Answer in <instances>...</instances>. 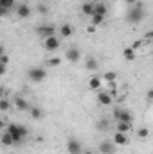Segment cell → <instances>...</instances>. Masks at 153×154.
<instances>
[{
	"label": "cell",
	"mask_w": 153,
	"mask_h": 154,
	"mask_svg": "<svg viewBox=\"0 0 153 154\" xmlns=\"http://www.w3.org/2000/svg\"><path fill=\"white\" fill-rule=\"evenodd\" d=\"M65 57H67V61L69 63H79V59H81V52L77 50L76 47H70V48H67V52H65Z\"/></svg>",
	"instance_id": "cell-12"
},
{
	"label": "cell",
	"mask_w": 153,
	"mask_h": 154,
	"mask_svg": "<svg viewBox=\"0 0 153 154\" xmlns=\"http://www.w3.org/2000/svg\"><path fill=\"white\" fill-rule=\"evenodd\" d=\"M92 13H94V2H88V0H85L83 4H81V14L83 16H92Z\"/></svg>",
	"instance_id": "cell-16"
},
{
	"label": "cell",
	"mask_w": 153,
	"mask_h": 154,
	"mask_svg": "<svg viewBox=\"0 0 153 154\" xmlns=\"http://www.w3.org/2000/svg\"><path fill=\"white\" fill-rule=\"evenodd\" d=\"M137 136L142 138V140H146V138L150 136V129H148V127H141V129L137 131Z\"/></svg>",
	"instance_id": "cell-27"
},
{
	"label": "cell",
	"mask_w": 153,
	"mask_h": 154,
	"mask_svg": "<svg viewBox=\"0 0 153 154\" xmlns=\"http://www.w3.org/2000/svg\"><path fill=\"white\" fill-rule=\"evenodd\" d=\"M144 16H146V11H144V4H141V2H137L135 5H130L128 14H126L130 23H141L144 20Z\"/></svg>",
	"instance_id": "cell-2"
},
{
	"label": "cell",
	"mask_w": 153,
	"mask_h": 154,
	"mask_svg": "<svg viewBox=\"0 0 153 154\" xmlns=\"http://www.w3.org/2000/svg\"><path fill=\"white\" fill-rule=\"evenodd\" d=\"M122 57H124L126 61H133V59H135V50H133L132 47H124V48H122Z\"/></svg>",
	"instance_id": "cell-23"
},
{
	"label": "cell",
	"mask_w": 153,
	"mask_h": 154,
	"mask_svg": "<svg viewBox=\"0 0 153 154\" xmlns=\"http://www.w3.org/2000/svg\"><path fill=\"white\" fill-rule=\"evenodd\" d=\"M101 86H103V77H101V75L94 74V75L88 79V88H90L92 91H97V90H101Z\"/></svg>",
	"instance_id": "cell-13"
},
{
	"label": "cell",
	"mask_w": 153,
	"mask_h": 154,
	"mask_svg": "<svg viewBox=\"0 0 153 154\" xmlns=\"http://www.w3.org/2000/svg\"><path fill=\"white\" fill-rule=\"evenodd\" d=\"M103 22H105V16H101V14H92V16H90V23H92L94 27L101 25Z\"/></svg>",
	"instance_id": "cell-24"
},
{
	"label": "cell",
	"mask_w": 153,
	"mask_h": 154,
	"mask_svg": "<svg viewBox=\"0 0 153 154\" xmlns=\"http://www.w3.org/2000/svg\"><path fill=\"white\" fill-rule=\"evenodd\" d=\"M29 113H31V116H33L34 120H41V118H43V109L38 108V106H31V108H29Z\"/></svg>",
	"instance_id": "cell-22"
},
{
	"label": "cell",
	"mask_w": 153,
	"mask_h": 154,
	"mask_svg": "<svg viewBox=\"0 0 153 154\" xmlns=\"http://www.w3.org/2000/svg\"><path fill=\"white\" fill-rule=\"evenodd\" d=\"M101 77H103V81H106L108 84H110V82H115V81H117V74H115V72H106L105 75H101Z\"/></svg>",
	"instance_id": "cell-26"
},
{
	"label": "cell",
	"mask_w": 153,
	"mask_h": 154,
	"mask_svg": "<svg viewBox=\"0 0 153 154\" xmlns=\"http://www.w3.org/2000/svg\"><path fill=\"white\" fill-rule=\"evenodd\" d=\"M108 13V7L103 4V2H94V13L92 14H101V16H106Z\"/></svg>",
	"instance_id": "cell-18"
},
{
	"label": "cell",
	"mask_w": 153,
	"mask_h": 154,
	"mask_svg": "<svg viewBox=\"0 0 153 154\" xmlns=\"http://www.w3.org/2000/svg\"><path fill=\"white\" fill-rule=\"evenodd\" d=\"M115 122H130V124H133V115L128 111V109H124V108H121V106H117L114 108V113H112Z\"/></svg>",
	"instance_id": "cell-3"
},
{
	"label": "cell",
	"mask_w": 153,
	"mask_h": 154,
	"mask_svg": "<svg viewBox=\"0 0 153 154\" xmlns=\"http://www.w3.org/2000/svg\"><path fill=\"white\" fill-rule=\"evenodd\" d=\"M0 143L4 145V147H11V145H15V142H13V138L5 133V131H2L0 133Z\"/></svg>",
	"instance_id": "cell-21"
},
{
	"label": "cell",
	"mask_w": 153,
	"mask_h": 154,
	"mask_svg": "<svg viewBox=\"0 0 153 154\" xmlns=\"http://www.w3.org/2000/svg\"><path fill=\"white\" fill-rule=\"evenodd\" d=\"M5 72H7V66L5 65H0V77L5 75Z\"/></svg>",
	"instance_id": "cell-34"
},
{
	"label": "cell",
	"mask_w": 153,
	"mask_h": 154,
	"mask_svg": "<svg viewBox=\"0 0 153 154\" xmlns=\"http://www.w3.org/2000/svg\"><path fill=\"white\" fill-rule=\"evenodd\" d=\"M36 34L40 38H49V36H56V27L52 23H40L36 27Z\"/></svg>",
	"instance_id": "cell-5"
},
{
	"label": "cell",
	"mask_w": 153,
	"mask_h": 154,
	"mask_svg": "<svg viewBox=\"0 0 153 154\" xmlns=\"http://www.w3.org/2000/svg\"><path fill=\"white\" fill-rule=\"evenodd\" d=\"M58 34H61V38H70L74 34V27L70 23H63V25H60Z\"/></svg>",
	"instance_id": "cell-15"
},
{
	"label": "cell",
	"mask_w": 153,
	"mask_h": 154,
	"mask_svg": "<svg viewBox=\"0 0 153 154\" xmlns=\"http://www.w3.org/2000/svg\"><path fill=\"white\" fill-rule=\"evenodd\" d=\"M5 133L13 138V142L18 145V143H22L27 136H29V129L25 127V125H22V124H7L5 125Z\"/></svg>",
	"instance_id": "cell-1"
},
{
	"label": "cell",
	"mask_w": 153,
	"mask_h": 154,
	"mask_svg": "<svg viewBox=\"0 0 153 154\" xmlns=\"http://www.w3.org/2000/svg\"><path fill=\"white\" fill-rule=\"evenodd\" d=\"M15 5H16V0H0V7H4L7 11H11Z\"/></svg>",
	"instance_id": "cell-25"
},
{
	"label": "cell",
	"mask_w": 153,
	"mask_h": 154,
	"mask_svg": "<svg viewBox=\"0 0 153 154\" xmlns=\"http://www.w3.org/2000/svg\"><path fill=\"white\" fill-rule=\"evenodd\" d=\"M67 152L69 154H81L83 152V145L77 138H69L67 140Z\"/></svg>",
	"instance_id": "cell-8"
},
{
	"label": "cell",
	"mask_w": 153,
	"mask_h": 154,
	"mask_svg": "<svg viewBox=\"0 0 153 154\" xmlns=\"http://www.w3.org/2000/svg\"><path fill=\"white\" fill-rule=\"evenodd\" d=\"M7 63H9V56H7V54L0 56V65H5V66H7Z\"/></svg>",
	"instance_id": "cell-31"
},
{
	"label": "cell",
	"mask_w": 153,
	"mask_h": 154,
	"mask_svg": "<svg viewBox=\"0 0 153 154\" xmlns=\"http://www.w3.org/2000/svg\"><path fill=\"white\" fill-rule=\"evenodd\" d=\"M2 115H4V113H0V118H2Z\"/></svg>",
	"instance_id": "cell-40"
},
{
	"label": "cell",
	"mask_w": 153,
	"mask_h": 154,
	"mask_svg": "<svg viewBox=\"0 0 153 154\" xmlns=\"http://www.w3.org/2000/svg\"><path fill=\"white\" fill-rule=\"evenodd\" d=\"M11 109H13V102H11L9 99L2 97V99H0V113H7V111H11Z\"/></svg>",
	"instance_id": "cell-20"
},
{
	"label": "cell",
	"mask_w": 153,
	"mask_h": 154,
	"mask_svg": "<svg viewBox=\"0 0 153 154\" xmlns=\"http://www.w3.org/2000/svg\"><path fill=\"white\" fill-rule=\"evenodd\" d=\"M5 125H7V122H5L4 118H0V133H2V131H5Z\"/></svg>",
	"instance_id": "cell-32"
},
{
	"label": "cell",
	"mask_w": 153,
	"mask_h": 154,
	"mask_svg": "<svg viewBox=\"0 0 153 154\" xmlns=\"http://www.w3.org/2000/svg\"><path fill=\"white\" fill-rule=\"evenodd\" d=\"M124 2H126V5H135L139 0H124Z\"/></svg>",
	"instance_id": "cell-35"
},
{
	"label": "cell",
	"mask_w": 153,
	"mask_h": 154,
	"mask_svg": "<svg viewBox=\"0 0 153 154\" xmlns=\"http://www.w3.org/2000/svg\"><path fill=\"white\" fill-rule=\"evenodd\" d=\"M108 127V122H106V118H101L99 122H97V129H106Z\"/></svg>",
	"instance_id": "cell-30"
},
{
	"label": "cell",
	"mask_w": 153,
	"mask_h": 154,
	"mask_svg": "<svg viewBox=\"0 0 153 154\" xmlns=\"http://www.w3.org/2000/svg\"><path fill=\"white\" fill-rule=\"evenodd\" d=\"M41 45L45 47L47 52H56L60 47H61V41L58 36H49V38H43L41 39Z\"/></svg>",
	"instance_id": "cell-6"
},
{
	"label": "cell",
	"mask_w": 153,
	"mask_h": 154,
	"mask_svg": "<svg viewBox=\"0 0 153 154\" xmlns=\"http://www.w3.org/2000/svg\"><path fill=\"white\" fill-rule=\"evenodd\" d=\"M81 154H94V152H92V151H83Z\"/></svg>",
	"instance_id": "cell-39"
},
{
	"label": "cell",
	"mask_w": 153,
	"mask_h": 154,
	"mask_svg": "<svg viewBox=\"0 0 153 154\" xmlns=\"http://www.w3.org/2000/svg\"><path fill=\"white\" fill-rule=\"evenodd\" d=\"M5 54V48H4V45H0V56H4Z\"/></svg>",
	"instance_id": "cell-37"
},
{
	"label": "cell",
	"mask_w": 153,
	"mask_h": 154,
	"mask_svg": "<svg viewBox=\"0 0 153 154\" xmlns=\"http://www.w3.org/2000/svg\"><path fill=\"white\" fill-rule=\"evenodd\" d=\"M27 77H29V81H33V82H41V81H45V77H47V70H45L43 66H33V68H29Z\"/></svg>",
	"instance_id": "cell-4"
},
{
	"label": "cell",
	"mask_w": 153,
	"mask_h": 154,
	"mask_svg": "<svg viewBox=\"0 0 153 154\" xmlns=\"http://www.w3.org/2000/svg\"><path fill=\"white\" fill-rule=\"evenodd\" d=\"M83 2H85V0H83Z\"/></svg>",
	"instance_id": "cell-41"
},
{
	"label": "cell",
	"mask_w": 153,
	"mask_h": 154,
	"mask_svg": "<svg viewBox=\"0 0 153 154\" xmlns=\"http://www.w3.org/2000/svg\"><path fill=\"white\" fill-rule=\"evenodd\" d=\"M97 102H99V106H112L114 104V97L110 95V91H106V90H97Z\"/></svg>",
	"instance_id": "cell-7"
},
{
	"label": "cell",
	"mask_w": 153,
	"mask_h": 154,
	"mask_svg": "<svg viewBox=\"0 0 153 154\" xmlns=\"http://www.w3.org/2000/svg\"><path fill=\"white\" fill-rule=\"evenodd\" d=\"M4 93H5V91H4V88H2V86H0V99H2V97H4Z\"/></svg>",
	"instance_id": "cell-38"
},
{
	"label": "cell",
	"mask_w": 153,
	"mask_h": 154,
	"mask_svg": "<svg viewBox=\"0 0 153 154\" xmlns=\"http://www.w3.org/2000/svg\"><path fill=\"white\" fill-rule=\"evenodd\" d=\"M85 66H86V70H90V72H97V68H99V63H97V59H96V57L88 56V57L85 59Z\"/></svg>",
	"instance_id": "cell-17"
},
{
	"label": "cell",
	"mask_w": 153,
	"mask_h": 154,
	"mask_svg": "<svg viewBox=\"0 0 153 154\" xmlns=\"http://www.w3.org/2000/svg\"><path fill=\"white\" fill-rule=\"evenodd\" d=\"M7 14H9V11L4 9V7H0V18H4V16H7Z\"/></svg>",
	"instance_id": "cell-33"
},
{
	"label": "cell",
	"mask_w": 153,
	"mask_h": 154,
	"mask_svg": "<svg viewBox=\"0 0 153 154\" xmlns=\"http://www.w3.org/2000/svg\"><path fill=\"white\" fill-rule=\"evenodd\" d=\"M36 11H38L40 14H43V16L49 14V7H47L45 4H38V5H36Z\"/></svg>",
	"instance_id": "cell-29"
},
{
	"label": "cell",
	"mask_w": 153,
	"mask_h": 154,
	"mask_svg": "<svg viewBox=\"0 0 153 154\" xmlns=\"http://www.w3.org/2000/svg\"><path fill=\"white\" fill-rule=\"evenodd\" d=\"M146 97H148V100H151V99H153V90H148V93H146Z\"/></svg>",
	"instance_id": "cell-36"
},
{
	"label": "cell",
	"mask_w": 153,
	"mask_h": 154,
	"mask_svg": "<svg viewBox=\"0 0 153 154\" xmlns=\"http://www.w3.org/2000/svg\"><path fill=\"white\" fill-rule=\"evenodd\" d=\"M49 66H60V63H61V59L60 57H49L47 61H45Z\"/></svg>",
	"instance_id": "cell-28"
},
{
	"label": "cell",
	"mask_w": 153,
	"mask_h": 154,
	"mask_svg": "<svg viewBox=\"0 0 153 154\" xmlns=\"http://www.w3.org/2000/svg\"><path fill=\"white\" fill-rule=\"evenodd\" d=\"M99 152L101 154H114L115 145L112 143V140H103V142L99 143Z\"/></svg>",
	"instance_id": "cell-14"
},
{
	"label": "cell",
	"mask_w": 153,
	"mask_h": 154,
	"mask_svg": "<svg viewBox=\"0 0 153 154\" xmlns=\"http://www.w3.org/2000/svg\"><path fill=\"white\" fill-rule=\"evenodd\" d=\"M31 14H33V7H31L29 4H20V5H16V16H18V18L27 20Z\"/></svg>",
	"instance_id": "cell-11"
},
{
	"label": "cell",
	"mask_w": 153,
	"mask_h": 154,
	"mask_svg": "<svg viewBox=\"0 0 153 154\" xmlns=\"http://www.w3.org/2000/svg\"><path fill=\"white\" fill-rule=\"evenodd\" d=\"M128 134H124V133H119V131H115L114 134H112V143H114L115 147H124V145H128Z\"/></svg>",
	"instance_id": "cell-10"
},
{
	"label": "cell",
	"mask_w": 153,
	"mask_h": 154,
	"mask_svg": "<svg viewBox=\"0 0 153 154\" xmlns=\"http://www.w3.org/2000/svg\"><path fill=\"white\" fill-rule=\"evenodd\" d=\"M115 131L128 134V133H132V124L130 122H115Z\"/></svg>",
	"instance_id": "cell-19"
},
{
	"label": "cell",
	"mask_w": 153,
	"mask_h": 154,
	"mask_svg": "<svg viewBox=\"0 0 153 154\" xmlns=\"http://www.w3.org/2000/svg\"><path fill=\"white\" fill-rule=\"evenodd\" d=\"M11 102H13V108H15V109H18V111H29V108H31L29 100H27V99H24V97H20V95H16Z\"/></svg>",
	"instance_id": "cell-9"
}]
</instances>
